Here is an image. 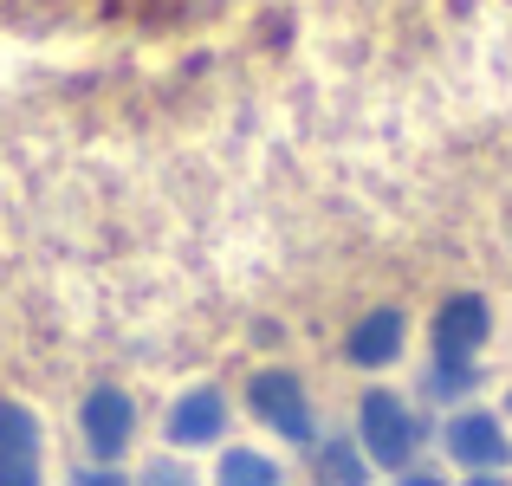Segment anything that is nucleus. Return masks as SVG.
Returning <instances> with one entry per match:
<instances>
[{
    "mask_svg": "<svg viewBox=\"0 0 512 486\" xmlns=\"http://www.w3.org/2000/svg\"><path fill=\"white\" fill-rule=\"evenodd\" d=\"M0 454L39 461V415L26 402H0Z\"/></svg>",
    "mask_w": 512,
    "mask_h": 486,
    "instance_id": "6e6552de",
    "label": "nucleus"
},
{
    "mask_svg": "<svg viewBox=\"0 0 512 486\" xmlns=\"http://www.w3.org/2000/svg\"><path fill=\"white\" fill-rule=\"evenodd\" d=\"M396 486H441V474H428V467H409V474H402Z\"/></svg>",
    "mask_w": 512,
    "mask_h": 486,
    "instance_id": "4468645a",
    "label": "nucleus"
},
{
    "mask_svg": "<svg viewBox=\"0 0 512 486\" xmlns=\"http://www.w3.org/2000/svg\"><path fill=\"white\" fill-rule=\"evenodd\" d=\"M247 409L260 415L273 435H286V441H299V448H312L318 441V428H312V402H305V383L292 370H260L247 383Z\"/></svg>",
    "mask_w": 512,
    "mask_h": 486,
    "instance_id": "f03ea898",
    "label": "nucleus"
},
{
    "mask_svg": "<svg viewBox=\"0 0 512 486\" xmlns=\"http://www.w3.org/2000/svg\"><path fill=\"white\" fill-rule=\"evenodd\" d=\"M318 480L325 486H363L370 474H363V461L350 454V441H325V448H318Z\"/></svg>",
    "mask_w": 512,
    "mask_h": 486,
    "instance_id": "9d476101",
    "label": "nucleus"
},
{
    "mask_svg": "<svg viewBox=\"0 0 512 486\" xmlns=\"http://www.w3.org/2000/svg\"><path fill=\"white\" fill-rule=\"evenodd\" d=\"M78 486H124V480H117L111 467H98V474H78Z\"/></svg>",
    "mask_w": 512,
    "mask_h": 486,
    "instance_id": "2eb2a0df",
    "label": "nucleus"
},
{
    "mask_svg": "<svg viewBox=\"0 0 512 486\" xmlns=\"http://www.w3.org/2000/svg\"><path fill=\"white\" fill-rule=\"evenodd\" d=\"M461 486H506L500 474H474V480H461Z\"/></svg>",
    "mask_w": 512,
    "mask_h": 486,
    "instance_id": "dca6fc26",
    "label": "nucleus"
},
{
    "mask_svg": "<svg viewBox=\"0 0 512 486\" xmlns=\"http://www.w3.org/2000/svg\"><path fill=\"white\" fill-rule=\"evenodd\" d=\"M357 435H363V454L376 467H389V474H402L415 461V448H422V422L396 389H370L357 402Z\"/></svg>",
    "mask_w": 512,
    "mask_h": 486,
    "instance_id": "f257e3e1",
    "label": "nucleus"
},
{
    "mask_svg": "<svg viewBox=\"0 0 512 486\" xmlns=\"http://www.w3.org/2000/svg\"><path fill=\"white\" fill-rule=\"evenodd\" d=\"M163 435H169V448H208V441H221V435H227V396H221L214 383L175 396Z\"/></svg>",
    "mask_w": 512,
    "mask_h": 486,
    "instance_id": "423d86ee",
    "label": "nucleus"
},
{
    "mask_svg": "<svg viewBox=\"0 0 512 486\" xmlns=\"http://www.w3.org/2000/svg\"><path fill=\"white\" fill-rule=\"evenodd\" d=\"M402 337H409V318L396 312V305H383V312L357 318L344 337V357L357 363V370H389V363L402 357Z\"/></svg>",
    "mask_w": 512,
    "mask_h": 486,
    "instance_id": "0eeeda50",
    "label": "nucleus"
},
{
    "mask_svg": "<svg viewBox=\"0 0 512 486\" xmlns=\"http://www.w3.org/2000/svg\"><path fill=\"white\" fill-rule=\"evenodd\" d=\"M474 383H480V376H474V363H435V370H428V396H435V402L467 396Z\"/></svg>",
    "mask_w": 512,
    "mask_h": 486,
    "instance_id": "9b49d317",
    "label": "nucleus"
},
{
    "mask_svg": "<svg viewBox=\"0 0 512 486\" xmlns=\"http://www.w3.org/2000/svg\"><path fill=\"white\" fill-rule=\"evenodd\" d=\"M441 441H448V454H454L461 467H474V474H500V467H512V441H506L500 415H487V409L448 415Z\"/></svg>",
    "mask_w": 512,
    "mask_h": 486,
    "instance_id": "7ed1b4c3",
    "label": "nucleus"
},
{
    "mask_svg": "<svg viewBox=\"0 0 512 486\" xmlns=\"http://www.w3.org/2000/svg\"><path fill=\"white\" fill-rule=\"evenodd\" d=\"M214 486H279V467L266 461L260 448H227V454H221V474H214Z\"/></svg>",
    "mask_w": 512,
    "mask_h": 486,
    "instance_id": "1a4fd4ad",
    "label": "nucleus"
},
{
    "mask_svg": "<svg viewBox=\"0 0 512 486\" xmlns=\"http://www.w3.org/2000/svg\"><path fill=\"white\" fill-rule=\"evenodd\" d=\"M0 486H39V461H20V454H0Z\"/></svg>",
    "mask_w": 512,
    "mask_h": 486,
    "instance_id": "f8f14e48",
    "label": "nucleus"
},
{
    "mask_svg": "<svg viewBox=\"0 0 512 486\" xmlns=\"http://www.w3.org/2000/svg\"><path fill=\"white\" fill-rule=\"evenodd\" d=\"M78 428H85L91 461H117L130 448V428H137V402L124 389H91L85 409H78Z\"/></svg>",
    "mask_w": 512,
    "mask_h": 486,
    "instance_id": "20e7f679",
    "label": "nucleus"
},
{
    "mask_svg": "<svg viewBox=\"0 0 512 486\" xmlns=\"http://www.w3.org/2000/svg\"><path fill=\"white\" fill-rule=\"evenodd\" d=\"M143 486H195V474H182L175 461H150L143 467Z\"/></svg>",
    "mask_w": 512,
    "mask_h": 486,
    "instance_id": "ddd939ff",
    "label": "nucleus"
},
{
    "mask_svg": "<svg viewBox=\"0 0 512 486\" xmlns=\"http://www.w3.org/2000/svg\"><path fill=\"white\" fill-rule=\"evenodd\" d=\"M487 299L480 292H454L448 305L435 312V350H441V363H474V350L487 344Z\"/></svg>",
    "mask_w": 512,
    "mask_h": 486,
    "instance_id": "39448f33",
    "label": "nucleus"
}]
</instances>
